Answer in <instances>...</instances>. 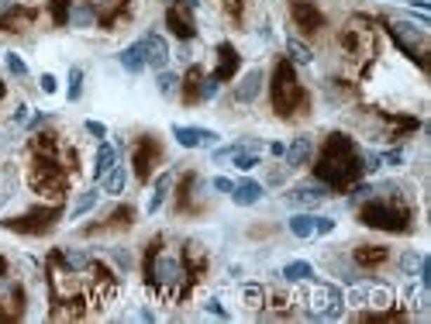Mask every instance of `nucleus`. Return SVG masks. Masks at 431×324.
<instances>
[{
  "instance_id": "nucleus-1",
  "label": "nucleus",
  "mask_w": 431,
  "mask_h": 324,
  "mask_svg": "<svg viewBox=\"0 0 431 324\" xmlns=\"http://www.w3.org/2000/svg\"><path fill=\"white\" fill-rule=\"evenodd\" d=\"M197 280V266H190V252L180 248H166V238H152L145 248V283L156 290L159 297L180 300L190 293Z\"/></svg>"
},
{
  "instance_id": "nucleus-2",
  "label": "nucleus",
  "mask_w": 431,
  "mask_h": 324,
  "mask_svg": "<svg viewBox=\"0 0 431 324\" xmlns=\"http://www.w3.org/2000/svg\"><path fill=\"white\" fill-rule=\"evenodd\" d=\"M314 176H317V183H324L331 190H349L355 180L366 176L362 152L355 149L349 135H342V131L328 135V142L321 145V156L314 162Z\"/></svg>"
},
{
  "instance_id": "nucleus-3",
  "label": "nucleus",
  "mask_w": 431,
  "mask_h": 324,
  "mask_svg": "<svg viewBox=\"0 0 431 324\" xmlns=\"http://www.w3.org/2000/svg\"><path fill=\"white\" fill-rule=\"evenodd\" d=\"M414 221V207L404 201L400 194H387V197H366L359 207V224L366 228H380V231H393V235H407Z\"/></svg>"
},
{
  "instance_id": "nucleus-4",
  "label": "nucleus",
  "mask_w": 431,
  "mask_h": 324,
  "mask_svg": "<svg viewBox=\"0 0 431 324\" xmlns=\"http://www.w3.org/2000/svg\"><path fill=\"white\" fill-rule=\"evenodd\" d=\"M311 107V97L307 90L300 86L297 73H293V62L283 59L276 62L273 69V111L283 118V121H293V118H304Z\"/></svg>"
},
{
  "instance_id": "nucleus-5",
  "label": "nucleus",
  "mask_w": 431,
  "mask_h": 324,
  "mask_svg": "<svg viewBox=\"0 0 431 324\" xmlns=\"http://www.w3.org/2000/svg\"><path fill=\"white\" fill-rule=\"evenodd\" d=\"M387 32H390V39L397 41V48L411 59V62H418L421 69H428V35H425V28H418V25H411V21H390L387 25Z\"/></svg>"
},
{
  "instance_id": "nucleus-6",
  "label": "nucleus",
  "mask_w": 431,
  "mask_h": 324,
  "mask_svg": "<svg viewBox=\"0 0 431 324\" xmlns=\"http://www.w3.org/2000/svg\"><path fill=\"white\" fill-rule=\"evenodd\" d=\"M307 304H311V307H307V318H321V321H335V318H342V311H345L342 290H338V286H328V283L314 286Z\"/></svg>"
},
{
  "instance_id": "nucleus-7",
  "label": "nucleus",
  "mask_w": 431,
  "mask_h": 324,
  "mask_svg": "<svg viewBox=\"0 0 431 324\" xmlns=\"http://www.w3.org/2000/svg\"><path fill=\"white\" fill-rule=\"evenodd\" d=\"M59 217H62V207H35V210H28V214H21V217H7L4 228L21 231V235H45V231L55 228Z\"/></svg>"
},
{
  "instance_id": "nucleus-8",
  "label": "nucleus",
  "mask_w": 431,
  "mask_h": 324,
  "mask_svg": "<svg viewBox=\"0 0 431 324\" xmlns=\"http://www.w3.org/2000/svg\"><path fill=\"white\" fill-rule=\"evenodd\" d=\"M366 25H369L366 18H352V25H345V32H342V48L349 52L352 62L369 59V55L376 52V39H373V32H369Z\"/></svg>"
},
{
  "instance_id": "nucleus-9",
  "label": "nucleus",
  "mask_w": 431,
  "mask_h": 324,
  "mask_svg": "<svg viewBox=\"0 0 431 324\" xmlns=\"http://www.w3.org/2000/svg\"><path fill=\"white\" fill-rule=\"evenodd\" d=\"M21 314H25V293H21V286L14 283L7 262L0 259V321L21 318Z\"/></svg>"
},
{
  "instance_id": "nucleus-10",
  "label": "nucleus",
  "mask_w": 431,
  "mask_h": 324,
  "mask_svg": "<svg viewBox=\"0 0 431 324\" xmlns=\"http://www.w3.org/2000/svg\"><path fill=\"white\" fill-rule=\"evenodd\" d=\"M290 18L300 28V35H307V39L324 28V14H321V7H314L311 0H290Z\"/></svg>"
},
{
  "instance_id": "nucleus-11",
  "label": "nucleus",
  "mask_w": 431,
  "mask_h": 324,
  "mask_svg": "<svg viewBox=\"0 0 431 324\" xmlns=\"http://www.w3.org/2000/svg\"><path fill=\"white\" fill-rule=\"evenodd\" d=\"M166 25H169V32H173V35H176L180 41L197 39L194 7H183V4H169V11H166Z\"/></svg>"
},
{
  "instance_id": "nucleus-12",
  "label": "nucleus",
  "mask_w": 431,
  "mask_h": 324,
  "mask_svg": "<svg viewBox=\"0 0 431 324\" xmlns=\"http://www.w3.org/2000/svg\"><path fill=\"white\" fill-rule=\"evenodd\" d=\"M173 138L183 145V149H211L218 145V131L211 128H194V124H173Z\"/></svg>"
},
{
  "instance_id": "nucleus-13",
  "label": "nucleus",
  "mask_w": 431,
  "mask_h": 324,
  "mask_svg": "<svg viewBox=\"0 0 431 324\" xmlns=\"http://www.w3.org/2000/svg\"><path fill=\"white\" fill-rule=\"evenodd\" d=\"M159 156H162L159 142L152 138V135H142V142H138V149H135V176H138L142 183H149V176H152V169H156Z\"/></svg>"
},
{
  "instance_id": "nucleus-14",
  "label": "nucleus",
  "mask_w": 431,
  "mask_h": 324,
  "mask_svg": "<svg viewBox=\"0 0 431 324\" xmlns=\"http://www.w3.org/2000/svg\"><path fill=\"white\" fill-rule=\"evenodd\" d=\"M238 66H241V55H238V48L232 45V41H221V45H218V69H214L211 76H214L218 83H228L238 73Z\"/></svg>"
},
{
  "instance_id": "nucleus-15",
  "label": "nucleus",
  "mask_w": 431,
  "mask_h": 324,
  "mask_svg": "<svg viewBox=\"0 0 431 324\" xmlns=\"http://www.w3.org/2000/svg\"><path fill=\"white\" fill-rule=\"evenodd\" d=\"M349 304H369V307H387L393 304V290L390 286H355L352 293H349Z\"/></svg>"
},
{
  "instance_id": "nucleus-16",
  "label": "nucleus",
  "mask_w": 431,
  "mask_h": 324,
  "mask_svg": "<svg viewBox=\"0 0 431 324\" xmlns=\"http://www.w3.org/2000/svg\"><path fill=\"white\" fill-rule=\"evenodd\" d=\"M142 48H145V66H152V69H166V62H169V45H166L162 35L149 32V35L142 39Z\"/></svg>"
},
{
  "instance_id": "nucleus-17",
  "label": "nucleus",
  "mask_w": 431,
  "mask_h": 324,
  "mask_svg": "<svg viewBox=\"0 0 431 324\" xmlns=\"http://www.w3.org/2000/svg\"><path fill=\"white\" fill-rule=\"evenodd\" d=\"M324 197H328V187L324 183H300V187H293L286 194V203H293V207H314V203H321Z\"/></svg>"
},
{
  "instance_id": "nucleus-18",
  "label": "nucleus",
  "mask_w": 431,
  "mask_h": 324,
  "mask_svg": "<svg viewBox=\"0 0 431 324\" xmlns=\"http://www.w3.org/2000/svg\"><path fill=\"white\" fill-rule=\"evenodd\" d=\"M263 194H266V187H263V183H256V180H238L228 197H232L238 207H252V203L263 201Z\"/></svg>"
},
{
  "instance_id": "nucleus-19",
  "label": "nucleus",
  "mask_w": 431,
  "mask_h": 324,
  "mask_svg": "<svg viewBox=\"0 0 431 324\" xmlns=\"http://www.w3.org/2000/svg\"><path fill=\"white\" fill-rule=\"evenodd\" d=\"M311 152H314V145H311V138H293L286 149H283V166L286 169H297V166H304V162L311 159Z\"/></svg>"
},
{
  "instance_id": "nucleus-20",
  "label": "nucleus",
  "mask_w": 431,
  "mask_h": 324,
  "mask_svg": "<svg viewBox=\"0 0 431 324\" xmlns=\"http://www.w3.org/2000/svg\"><path fill=\"white\" fill-rule=\"evenodd\" d=\"M39 14L35 11H25V7H11L7 14H0V32H25Z\"/></svg>"
},
{
  "instance_id": "nucleus-21",
  "label": "nucleus",
  "mask_w": 431,
  "mask_h": 324,
  "mask_svg": "<svg viewBox=\"0 0 431 324\" xmlns=\"http://www.w3.org/2000/svg\"><path fill=\"white\" fill-rule=\"evenodd\" d=\"M390 259V252L383 248V245H359L355 248V262L362 266V269H376V266H383Z\"/></svg>"
},
{
  "instance_id": "nucleus-22",
  "label": "nucleus",
  "mask_w": 431,
  "mask_h": 324,
  "mask_svg": "<svg viewBox=\"0 0 431 324\" xmlns=\"http://www.w3.org/2000/svg\"><path fill=\"white\" fill-rule=\"evenodd\" d=\"M118 62L128 69V73H142V69H145V48H142V39L131 41L128 48H121Z\"/></svg>"
},
{
  "instance_id": "nucleus-23",
  "label": "nucleus",
  "mask_w": 431,
  "mask_h": 324,
  "mask_svg": "<svg viewBox=\"0 0 431 324\" xmlns=\"http://www.w3.org/2000/svg\"><path fill=\"white\" fill-rule=\"evenodd\" d=\"M259 90H263V69H248V73H245V80H241V86L235 90V100L248 104V100H256V97H259Z\"/></svg>"
},
{
  "instance_id": "nucleus-24",
  "label": "nucleus",
  "mask_w": 431,
  "mask_h": 324,
  "mask_svg": "<svg viewBox=\"0 0 431 324\" xmlns=\"http://www.w3.org/2000/svg\"><path fill=\"white\" fill-rule=\"evenodd\" d=\"M200 86H204V69L190 66L183 76V104H200Z\"/></svg>"
},
{
  "instance_id": "nucleus-25",
  "label": "nucleus",
  "mask_w": 431,
  "mask_h": 324,
  "mask_svg": "<svg viewBox=\"0 0 431 324\" xmlns=\"http://www.w3.org/2000/svg\"><path fill=\"white\" fill-rule=\"evenodd\" d=\"M118 162V152H114V145H107V142H100V149H97V159H93V180L100 183L107 173H111V166Z\"/></svg>"
},
{
  "instance_id": "nucleus-26",
  "label": "nucleus",
  "mask_w": 431,
  "mask_h": 324,
  "mask_svg": "<svg viewBox=\"0 0 431 324\" xmlns=\"http://www.w3.org/2000/svg\"><path fill=\"white\" fill-rule=\"evenodd\" d=\"M279 276H283L286 283H304V280H314V266L311 262H304V259H293V262L283 266Z\"/></svg>"
},
{
  "instance_id": "nucleus-27",
  "label": "nucleus",
  "mask_w": 431,
  "mask_h": 324,
  "mask_svg": "<svg viewBox=\"0 0 431 324\" xmlns=\"http://www.w3.org/2000/svg\"><path fill=\"white\" fill-rule=\"evenodd\" d=\"M314 217L317 214H293L290 217V235L293 238H314Z\"/></svg>"
},
{
  "instance_id": "nucleus-28",
  "label": "nucleus",
  "mask_w": 431,
  "mask_h": 324,
  "mask_svg": "<svg viewBox=\"0 0 431 324\" xmlns=\"http://www.w3.org/2000/svg\"><path fill=\"white\" fill-rule=\"evenodd\" d=\"M169 187H173V173H162L156 180V190H152V197H149V214H156L159 207H162V201H166V194H169Z\"/></svg>"
},
{
  "instance_id": "nucleus-29",
  "label": "nucleus",
  "mask_w": 431,
  "mask_h": 324,
  "mask_svg": "<svg viewBox=\"0 0 431 324\" xmlns=\"http://www.w3.org/2000/svg\"><path fill=\"white\" fill-rule=\"evenodd\" d=\"M100 187H104V194H111V197H118L121 190H124V166H121V162L111 166V173L100 180Z\"/></svg>"
},
{
  "instance_id": "nucleus-30",
  "label": "nucleus",
  "mask_w": 431,
  "mask_h": 324,
  "mask_svg": "<svg viewBox=\"0 0 431 324\" xmlns=\"http://www.w3.org/2000/svg\"><path fill=\"white\" fill-rule=\"evenodd\" d=\"M286 52H290V59H293V62H300V66H311L314 62V52L304 45V41L293 39V35L286 39Z\"/></svg>"
},
{
  "instance_id": "nucleus-31",
  "label": "nucleus",
  "mask_w": 431,
  "mask_h": 324,
  "mask_svg": "<svg viewBox=\"0 0 431 324\" xmlns=\"http://www.w3.org/2000/svg\"><path fill=\"white\" fill-rule=\"evenodd\" d=\"M97 201H100V190H86V194H79V201L73 203L69 217H73V221H77V217H83L86 210H93V207H97Z\"/></svg>"
},
{
  "instance_id": "nucleus-32",
  "label": "nucleus",
  "mask_w": 431,
  "mask_h": 324,
  "mask_svg": "<svg viewBox=\"0 0 431 324\" xmlns=\"http://www.w3.org/2000/svg\"><path fill=\"white\" fill-rule=\"evenodd\" d=\"M66 97H69V100H79V97H83V69H79V66H73V69H69V86H66Z\"/></svg>"
},
{
  "instance_id": "nucleus-33",
  "label": "nucleus",
  "mask_w": 431,
  "mask_h": 324,
  "mask_svg": "<svg viewBox=\"0 0 431 324\" xmlns=\"http://www.w3.org/2000/svg\"><path fill=\"white\" fill-rule=\"evenodd\" d=\"M4 66H7L18 80H25V76H28V66H25V59H21L18 52H7V55H4Z\"/></svg>"
},
{
  "instance_id": "nucleus-34",
  "label": "nucleus",
  "mask_w": 431,
  "mask_h": 324,
  "mask_svg": "<svg viewBox=\"0 0 431 324\" xmlns=\"http://www.w3.org/2000/svg\"><path fill=\"white\" fill-rule=\"evenodd\" d=\"M235 159V166L241 169V173H248V169H256L259 166V152H252V149H241L238 156H232Z\"/></svg>"
},
{
  "instance_id": "nucleus-35",
  "label": "nucleus",
  "mask_w": 431,
  "mask_h": 324,
  "mask_svg": "<svg viewBox=\"0 0 431 324\" xmlns=\"http://www.w3.org/2000/svg\"><path fill=\"white\" fill-rule=\"evenodd\" d=\"M400 269H404L407 276H418V269H421V255H418V252H404V259H400Z\"/></svg>"
},
{
  "instance_id": "nucleus-36",
  "label": "nucleus",
  "mask_w": 431,
  "mask_h": 324,
  "mask_svg": "<svg viewBox=\"0 0 431 324\" xmlns=\"http://www.w3.org/2000/svg\"><path fill=\"white\" fill-rule=\"evenodd\" d=\"M204 311H207V314H214V318H221V321H228V318H232V314H228V311L221 307V300H218V297H207Z\"/></svg>"
},
{
  "instance_id": "nucleus-37",
  "label": "nucleus",
  "mask_w": 431,
  "mask_h": 324,
  "mask_svg": "<svg viewBox=\"0 0 431 324\" xmlns=\"http://www.w3.org/2000/svg\"><path fill=\"white\" fill-rule=\"evenodd\" d=\"M241 149H245L241 142H235V145H225V149H218V152H214V162H228L232 156H238Z\"/></svg>"
},
{
  "instance_id": "nucleus-38",
  "label": "nucleus",
  "mask_w": 431,
  "mask_h": 324,
  "mask_svg": "<svg viewBox=\"0 0 431 324\" xmlns=\"http://www.w3.org/2000/svg\"><path fill=\"white\" fill-rule=\"evenodd\" d=\"M218 86H221V83L214 80V76H204V86H200V100H211V97H218Z\"/></svg>"
},
{
  "instance_id": "nucleus-39",
  "label": "nucleus",
  "mask_w": 431,
  "mask_h": 324,
  "mask_svg": "<svg viewBox=\"0 0 431 324\" xmlns=\"http://www.w3.org/2000/svg\"><path fill=\"white\" fill-rule=\"evenodd\" d=\"M335 231V217H314V235H331Z\"/></svg>"
},
{
  "instance_id": "nucleus-40",
  "label": "nucleus",
  "mask_w": 431,
  "mask_h": 324,
  "mask_svg": "<svg viewBox=\"0 0 431 324\" xmlns=\"http://www.w3.org/2000/svg\"><path fill=\"white\" fill-rule=\"evenodd\" d=\"M176 76H173V73H159V93H166V97H169V93H173V90H176Z\"/></svg>"
},
{
  "instance_id": "nucleus-41",
  "label": "nucleus",
  "mask_w": 431,
  "mask_h": 324,
  "mask_svg": "<svg viewBox=\"0 0 431 324\" xmlns=\"http://www.w3.org/2000/svg\"><path fill=\"white\" fill-rule=\"evenodd\" d=\"M221 7L228 11V18H241V11H245V0H221Z\"/></svg>"
},
{
  "instance_id": "nucleus-42",
  "label": "nucleus",
  "mask_w": 431,
  "mask_h": 324,
  "mask_svg": "<svg viewBox=\"0 0 431 324\" xmlns=\"http://www.w3.org/2000/svg\"><path fill=\"white\" fill-rule=\"evenodd\" d=\"M86 131H90L93 138H100V142L107 138V124H104V121H86Z\"/></svg>"
},
{
  "instance_id": "nucleus-43",
  "label": "nucleus",
  "mask_w": 431,
  "mask_h": 324,
  "mask_svg": "<svg viewBox=\"0 0 431 324\" xmlns=\"http://www.w3.org/2000/svg\"><path fill=\"white\" fill-rule=\"evenodd\" d=\"M211 187H214V190H221V194H232V187H235V183H232L228 176H214V180H211Z\"/></svg>"
},
{
  "instance_id": "nucleus-44",
  "label": "nucleus",
  "mask_w": 431,
  "mask_h": 324,
  "mask_svg": "<svg viewBox=\"0 0 431 324\" xmlns=\"http://www.w3.org/2000/svg\"><path fill=\"white\" fill-rule=\"evenodd\" d=\"M41 90H45V93H55V86H59V83H55V76H52V73H41Z\"/></svg>"
},
{
  "instance_id": "nucleus-45",
  "label": "nucleus",
  "mask_w": 431,
  "mask_h": 324,
  "mask_svg": "<svg viewBox=\"0 0 431 324\" xmlns=\"http://www.w3.org/2000/svg\"><path fill=\"white\" fill-rule=\"evenodd\" d=\"M383 162H390V166H400V162H404V152H400V149H393V152H387V156H383Z\"/></svg>"
},
{
  "instance_id": "nucleus-46",
  "label": "nucleus",
  "mask_w": 431,
  "mask_h": 324,
  "mask_svg": "<svg viewBox=\"0 0 431 324\" xmlns=\"http://www.w3.org/2000/svg\"><path fill=\"white\" fill-rule=\"evenodd\" d=\"M25 118H28V107H25V104H18V111H14V124H21Z\"/></svg>"
},
{
  "instance_id": "nucleus-47",
  "label": "nucleus",
  "mask_w": 431,
  "mask_h": 324,
  "mask_svg": "<svg viewBox=\"0 0 431 324\" xmlns=\"http://www.w3.org/2000/svg\"><path fill=\"white\" fill-rule=\"evenodd\" d=\"M166 4H183V0H166Z\"/></svg>"
},
{
  "instance_id": "nucleus-48",
  "label": "nucleus",
  "mask_w": 431,
  "mask_h": 324,
  "mask_svg": "<svg viewBox=\"0 0 431 324\" xmlns=\"http://www.w3.org/2000/svg\"><path fill=\"white\" fill-rule=\"evenodd\" d=\"M0 100H4V83H0Z\"/></svg>"
},
{
  "instance_id": "nucleus-49",
  "label": "nucleus",
  "mask_w": 431,
  "mask_h": 324,
  "mask_svg": "<svg viewBox=\"0 0 431 324\" xmlns=\"http://www.w3.org/2000/svg\"><path fill=\"white\" fill-rule=\"evenodd\" d=\"M390 4H397V0H390Z\"/></svg>"
}]
</instances>
